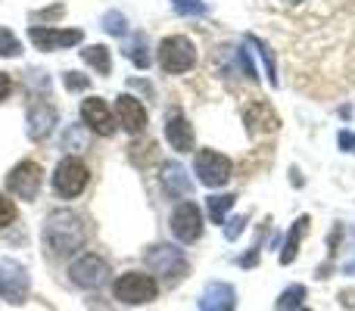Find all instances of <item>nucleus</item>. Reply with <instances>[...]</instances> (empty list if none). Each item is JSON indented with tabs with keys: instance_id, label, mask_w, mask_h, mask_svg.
I'll use <instances>...</instances> for the list:
<instances>
[{
	"instance_id": "7c9ffc66",
	"label": "nucleus",
	"mask_w": 355,
	"mask_h": 311,
	"mask_svg": "<svg viewBox=\"0 0 355 311\" xmlns=\"http://www.w3.org/2000/svg\"><path fill=\"white\" fill-rule=\"evenodd\" d=\"M12 221H16V206H12V202L0 193V227L12 224Z\"/></svg>"
},
{
	"instance_id": "473e14b6",
	"label": "nucleus",
	"mask_w": 355,
	"mask_h": 311,
	"mask_svg": "<svg viewBox=\"0 0 355 311\" xmlns=\"http://www.w3.org/2000/svg\"><path fill=\"white\" fill-rule=\"evenodd\" d=\"M10 91H12V78L6 72H0V100L10 97Z\"/></svg>"
},
{
	"instance_id": "393cba45",
	"label": "nucleus",
	"mask_w": 355,
	"mask_h": 311,
	"mask_svg": "<svg viewBox=\"0 0 355 311\" xmlns=\"http://www.w3.org/2000/svg\"><path fill=\"white\" fill-rule=\"evenodd\" d=\"M125 56L135 62L137 69H147L150 66V53H147V35H135L125 47Z\"/></svg>"
},
{
	"instance_id": "58836bf2",
	"label": "nucleus",
	"mask_w": 355,
	"mask_h": 311,
	"mask_svg": "<svg viewBox=\"0 0 355 311\" xmlns=\"http://www.w3.org/2000/svg\"><path fill=\"white\" fill-rule=\"evenodd\" d=\"M296 311H312V308H306V305H302V308H296Z\"/></svg>"
},
{
	"instance_id": "9b49d317",
	"label": "nucleus",
	"mask_w": 355,
	"mask_h": 311,
	"mask_svg": "<svg viewBox=\"0 0 355 311\" xmlns=\"http://www.w3.org/2000/svg\"><path fill=\"white\" fill-rule=\"evenodd\" d=\"M168 227H172L178 243H196V240L202 237V215H200V208H196L190 199L187 202H178V208L172 212Z\"/></svg>"
},
{
	"instance_id": "423d86ee",
	"label": "nucleus",
	"mask_w": 355,
	"mask_h": 311,
	"mask_svg": "<svg viewBox=\"0 0 355 311\" xmlns=\"http://www.w3.org/2000/svg\"><path fill=\"white\" fill-rule=\"evenodd\" d=\"M159 66L166 69L168 75H181L187 69L196 66V47L190 37L184 35H172L159 44Z\"/></svg>"
},
{
	"instance_id": "e433bc0d",
	"label": "nucleus",
	"mask_w": 355,
	"mask_h": 311,
	"mask_svg": "<svg viewBox=\"0 0 355 311\" xmlns=\"http://www.w3.org/2000/svg\"><path fill=\"white\" fill-rule=\"evenodd\" d=\"M346 274H355V262H349V265H346Z\"/></svg>"
},
{
	"instance_id": "f8f14e48",
	"label": "nucleus",
	"mask_w": 355,
	"mask_h": 311,
	"mask_svg": "<svg viewBox=\"0 0 355 311\" xmlns=\"http://www.w3.org/2000/svg\"><path fill=\"white\" fill-rule=\"evenodd\" d=\"M81 122H85L87 131H94V134H100V137H110L112 131H116L112 109L103 97H87L85 103H81Z\"/></svg>"
},
{
	"instance_id": "dca6fc26",
	"label": "nucleus",
	"mask_w": 355,
	"mask_h": 311,
	"mask_svg": "<svg viewBox=\"0 0 355 311\" xmlns=\"http://www.w3.org/2000/svg\"><path fill=\"white\" fill-rule=\"evenodd\" d=\"M159 181L166 196H172V199H190V193H193V181L187 177V168L178 162H162Z\"/></svg>"
},
{
	"instance_id": "0eeeda50",
	"label": "nucleus",
	"mask_w": 355,
	"mask_h": 311,
	"mask_svg": "<svg viewBox=\"0 0 355 311\" xmlns=\"http://www.w3.org/2000/svg\"><path fill=\"white\" fill-rule=\"evenodd\" d=\"M110 262L100 256H94V252H85V256H78L72 265H69V277H72L75 287L81 290H97L103 287L106 281H110Z\"/></svg>"
},
{
	"instance_id": "2f4dec72",
	"label": "nucleus",
	"mask_w": 355,
	"mask_h": 311,
	"mask_svg": "<svg viewBox=\"0 0 355 311\" xmlns=\"http://www.w3.org/2000/svg\"><path fill=\"white\" fill-rule=\"evenodd\" d=\"M243 227H246V215H237V218L225 221V237L227 240H237L240 233H243Z\"/></svg>"
},
{
	"instance_id": "f3484780",
	"label": "nucleus",
	"mask_w": 355,
	"mask_h": 311,
	"mask_svg": "<svg viewBox=\"0 0 355 311\" xmlns=\"http://www.w3.org/2000/svg\"><path fill=\"white\" fill-rule=\"evenodd\" d=\"M116 112H119V125H122L128 134H141V131L147 128V109H144L141 100H135L131 94H119Z\"/></svg>"
},
{
	"instance_id": "4c0bfd02",
	"label": "nucleus",
	"mask_w": 355,
	"mask_h": 311,
	"mask_svg": "<svg viewBox=\"0 0 355 311\" xmlns=\"http://www.w3.org/2000/svg\"><path fill=\"white\" fill-rule=\"evenodd\" d=\"M284 3H302V0H284Z\"/></svg>"
},
{
	"instance_id": "a211bd4d",
	"label": "nucleus",
	"mask_w": 355,
	"mask_h": 311,
	"mask_svg": "<svg viewBox=\"0 0 355 311\" xmlns=\"http://www.w3.org/2000/svg\"><path fill=\"white\" fill-rule=\"evenodd\" d=\"M166 141L172 143L175 153H190L196 147V134L190 128V122L181 116V112H172L166 122Z\"/></svg>"
},
{
	"instance_id": "39448f33",
	"label": "nucleus",
	"mask_w": 355,
	"mask_h": 311,
	"mask_svg": "<svg viewBox=\"0 0 355 311\" xmlns=\"http://www.w3.org/2000/svg\"><path fill=\"white\" fill-rule=\"evenodd\" d=\"M87 177H91L87 165L81 162V159H75V156H66L60 165H56V171H53L56 196H60V199H75V196L87 187Z\"/></svg>"
},
{
	"instance_id": "ddd939ff",
	"label": "nucleus",
	"mask_w": 355,
	"mask_h": 311,
	"mask_svg": "<svg viewBox=\"0 0 355 311\" xmlns=\"http://www.w3.org/2000/svg\"><path fill=\"white\" fill-rule=\"evenodd\" d=\"M243 125L250 131V137H259V134H271V131L281 128V118H277V112L268 103L256 100V103H250L243 109Z\"/></svg>"
},
{
	"instance_id": "4be33fe9",
	"label": "nucleus",
	"mask_w": 355,
	"mask_h": 311,
	"mask_svg": "<svg viewBox=\"0 0 355 311\" xmlns=\"http://www.w3.org/2000/svg\"><path fill=\"white\" fill-rule=\"evenodd\" d=\"M234 202H237V196H234V193L209 196L206 208H209V218H212V224H225V218H227V212L234 208Z\"/></svg>"
},
{
	"instance_id": "6e6552de",
	"label": "nucleus",
	"mask_w": 355,
	"mask_h": 311,
	"mask_svg": "<svg viewBox=\"0 0 355 311\" xmlns=\"http://www.w3.org/2000/svg\"><path fill=\"white\" fill-rule=\"evenodd\" d=\"M28 271L25 265L12 262V258H0V299L10 302V305H22L28 299Z\"/></svg>"
},
{
	"instance_id": "c9c22d12",
	"label": "nucleus",
	"mask_w": 355,
	"mask_h": 311,
	"mask_svg": "<svg viewBox=\"0 0 355 311\" xmlns=\"http://www.w3.org/2000/svg\"><path fill=\"white\" fill-rule=\"evenodd\" d=\"M256 258H259V243L250 249V256H243V258H240V265H243V268H252V265H256Z\"/></svg>"
},
{
	"instance_id": "f257e3e1",
	"label": "nucleus",
	"mask_w": 355,
	"mask_h": 311,
	"mask_svg": "<svg viewBox=\"0 0 355 311\" xmlns=\"http://www.w3.org/2000/svg\"><path fill=\"white\" fill-rule=\"evenodd\" d=\"M87 233H91L87 231V221L81 218L78 212H72V208H56V212H50L47 221H44L41 240L53 258H66V256H75L78 249H85Z\"/></svg>"
},
{
	"instance_id": "412c9836",
	"label": "nucleus",
	"mask_w": 355,
	"mask_h": 311,
	"mask_svg": "<svg viewBox=\"0 0 355 311\" xmlns=\"http://www.w3.org/2000/svg\"><path fill=\"white\" fill-rule=\"evenodd\" d=\"M81 60H85L91 69H97L100 75H110L112 72L110 50H106L103 44H91V47H85V50H81Z\"/></svg>"
},
{
	"instance_id": "6ab92c4d",
	"label": "nucleus",
	"mask_w": 355,
	"mask_h": 311,
	"mask_svg": "<svg viewBox=\"0 0 355 311\" xmlns=\"http://www.w3.org/2000/svg\"><path fill=\"white\" fill-rule=\"evenodd\" d=\"M309 224H312V218H309V215H300V218L293 221V227H290L287 240H284L281 256H277V262H281V265H293V262H296V256H300V243H302V237H306Z\"/></svg>"
},
{
	"instance_id": "c756f323",
	"label": "nucleus",
	"mask_w": 355,
	"mask_h": 311,
	"mask_svg": "<svg viewBox=\"0 0 355 311\" xmlns=\"http://www.w3.org/2000/svg\"><path fill=\"white\" fill-rule=\"evenodd\" d=\"M62 85H66L69 91H87V75H81V72H66V75H62Z\"/></svg>"
},
{
	"instance_id": "4468645a",
	"label": "nucleus",
	"mask_w": 355,
	"mask_h": 311,
	"mask_svg": "<svg viewBox=\"0 0 355 311\" xmlns=\"http://www.w3.org/2000/svg\"><path fill=\"white\" fill-rule=\"evenodd\" d=\"M25 122H28V137L31 141H44V137L56 128L60 116H56V109L47 103V100H35V103L28 106V112H25Z\"/></svg>"
},
{
	"instance_id": "20e7f679",
	"label": "nucleus",
	"mask_w": 355,
	"mask_h": 311,
	"mask_svg": "<svg viewBox=\"0 0 355 311\" xmlns=\"http://www.w3.org/2000/svg\"><path fill=\"white\" fill-rule=\"evenodd\" d=\"M193 175L202 187H225L234 175V165L225 153H215V150H200L193 162Z\"/></svg>"
},
{
	"instance_id": "aec40b11",
	"label": "nucleus",
	"mask_w": 355,
	"mask_h": 311,
	"mask_svg": "<svg viewBox=\"0 0 355 311\" xmlns=\"http://www.w3.org/2000/svg\"><path fill=\"white\" fill-rule=\"evenodd\" d=\"M246 44H252V47H256L259 60H262V66H265V78H268L271 87H277V85H281V78H277V62H275L271 47L262 41V37H256V35H246Z\"/></svg>"
},
{
	"instance_id": "bb28decb",
	"label": "nucleus",
	"mask_w": 355,
	"mask_h": 311,
	"mask_svg": "<svg viewBox=\"0 0 355 311\" xmlns=\"http://www.w3.org/2000/svg\"><path fill=\"white\" fill-rule=\"evenodd\" d=\"M172 10L178 16H206L209 3L206 0H172Z\"/></svg>"
},
{
	"instance_id": "c85d7f7f",
	"label": "nucleus",
	"mask_w": 355,
	"mask_h": 311,
	"mask_svg": "<svg viewBox=\"0 0 355 311\" xmlns=\"http://www.w3.org/2000/svg\"><path fill=\"white\" fill-rule=\"evenodd\" d=\"M231 50H234V60H237V62H240V69H243V75H246V78H252V81H256L259 75H256V66H252L250 53H246V47H243V44H240V47H231Z\"/></svg>"
},
{
	"instance_id": "cd10ccee",
	"label": "nucleus",
	"mask_w": 355,
	"mask_h": 311,
	"mask_svg": "<svg viewBox=\"0 0 355 311\" xmlns=\"http://www.w3.org/2000/svg\"><path fill=\"white\" fill-rule=\"evenodd\" d=\"M19 53H22V41L10 28H0V56L10 60V56H19Z\"/></svg>"
},
{
	"instance_id": "f704fd0d",
	"label": "nucleus",
	"mask_w": 355,
	"mask_h": 311,
	"mask_svg": "<svg viewBox=\"0 0 355 311\" xmlns=\"http://www.w3.org/2000/svg\"><path fill=\"white\" fill-rule=\"evenodd\" d=\"M53 16H62V3H56V6H50V10H41L37 12V22H41V19H53Z\"/></svg>"
},
{
	"instance_id": "a878e982",
	"label": "nucleus",
	"mask_w": 355,
	"mask_h": 311,
	"mask_svg": "<svg viewBox=\"0 0 355 311\" xmlns=\"http://www.w3.org/2000/svg\"><path fill=\"white\" fill-rule=\"evenodd\" d=\"M103 31H106V35H112V37H125V35H128V19H125V12H119V10L103 12Z\"/></svg>"
},
{
	"instance_id": "b1692460",
	"label": "nucleus",
	"mask_w": 355,
	"mask_h": 311,
	"mask_svg": "<svg viewBox=\"0 0 355 311\" xmlns=\"http://www.w3.org/2000/svg\"><path fill=\"white\" fill-rule=\"evenodd\" d=\"M302 299H306V287H302V283H293V287H287L281 296H277L275 308L277 311H296V308H302Z\"/></svg>"
},
{
	"instance_id": "9d476101",
	"label": "nucleus",
	"mask_w": 355,
	"mask_h": 311,
	"mask_svg": "<svg viewBox=\"0 0 355 311\" xmlns=\"http://www.w3.org/2000/svg\"><path fill=\"white\" fill-rule=\"evenodd\" d=\"M81 31L78 28H50V25H31L28 28V41L35 44L44 53H53V50H66L81 44Z\"/></svg>"
},
{
	"instance_id": "2eb2a0df",
	"label": "nucleus",
	"mask_w": 355,
	"mask_h": 311,
	"mask_svg": "<svg viewBox=\"0 0 355 311\" xmlns=\"http://www.w3.org/2000/svg\"><path fill=\"white\" fill-rule=\"evenodd\" d=\"M237 308V290L225 281L206 283L200 296V311H234Z\"/></svg>"
},
{
	"instance_id": "7ed1b4c3",
	"label": "nucleus",
	"mask_w": 355,
	"mask_h": 311,
	"mask_svg": "<svg viewBox=\"0 0 355 311\" xmlns=\"http://www.w3.org/2000/svg\"><path fill=\"white\" fill-rule=\"evenodd\" d=\"M112 296H116L119 302H125V305H147V302H153L156 296H159V283L150 274L128 271V274H122L112 283Z\"/></svg>"
},
{
	"instance_id": "f03ea898",
	"label": "nucleus",
	"mask_w": 355,
	"mask_h": 311,
	"mask_svg": "<svg viewBox=\"0 0 355 311\" xmlns=\"http://www.w3.org/2000/svg\"><path fill=\"white\" fill-rule=\"evenodd\" d=\"M147 268L153 271L162 283H178V281H184L190 265H187L184 249H178L172 243H156L153 249L147 252Z\"/></svg>"
},
{
	"instance_id": "5701e85b",
	"label": "nucleus",
	"mask_w": 355,
	"mask_h": 311,
	"mask_svg": "<svg viewBox=\"0 0 355 311\" xmlns=\"http://www.w3.org/2000/svg\"><path fill=\"white\" fill-rule=\"evenodd\" d=\"M62 150H69V153H81V150H87V128L85 125H69L66 131H62Z\"/></svg>"
},
{
	"instance_id": "1a4fd4ad",
	"label": "nucleus",
	"mask_w": 355,
	"mask_h": 311,
	"mask_svg": "<svg viewBox=\"0 0 355 311\" xmlns=\"http://www.w3.org/2000/svg\"><path fill=\"white\" fill-rule=\"evenodd\" d=\"M41 184H44V171L37 162H19L16 168L6 175V187L12 190V196H19V199H37V193H41Z\"/></svg>"
},
{
	"instance_id": "72a5a7b5",
	"label": "nucleus",
	"mask_w": 355,
	"mask_h": 311,
	"mask_svg": "<svg viewBox=\"0 0 355 311\" xmlns=\"http://www.w3.org/2000/svg\"><path fill=\"white\" fill-rule=\"evenodd\" d=\"M340 147L349 150V153H355V134H349V131H340Z\"/></svg>"
}]
</instances>
